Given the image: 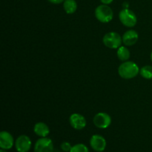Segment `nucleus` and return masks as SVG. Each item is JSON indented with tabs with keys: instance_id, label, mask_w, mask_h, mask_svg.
Masks as SVG:
<instances>
[{
	"instance_id": "f257e3e1",
	"label": "nucleus",
	"mask_w": 152,
	"mask_h": 152,
	"mask_svg": "<svg viewBox=\"0 0 152 152\" xmlns=\"http://www.w3.org/2000/svg\"><path fill=\"white\" fill-rule=\"evenodd\" d=\"M139 72L140 68L138 65L132 61L123 62L118 68V73L120 76L122 78L126 80L134 78Z\"/></svg>"
},
{
	"instance_id": "f03ea898",
	"label": "nucleus",
	"mask_w": 152,
	"mask_h": 152,
	"mask_svg": "<svg viewBox=\"0 0 152 152\" xmlns=\"http://www.w3.org/2000/svg\"><path fill=\"white\" fill-rule=\"evenodd\" d=\"M95 16L99 22L107 23L112 20L114 13L112 9L108 6V4H101L95 10Z\"/></svg>"
},
{
	"instance_id": "7ed1b4c3",
	"label": "nucleus",
	"mask_w": 152,
	"mask_h": 152,
	"mask_svg": "<svg viewBox=\"0 0 152 152\" xmlns=\"http://www.w3.org/2000/svg\"><path fill=\"white\" fill-rule=\"evenodd\" d=\"M119 18H120V20L122 24L129 28H132V27L135 26L137 22V19L135 13L132 10L128 8L123 9L120 12Z\"/></svg>"
},
{
	"instance_id": "20e7f679",
	"label": "nucleus",
	"mask_w": 152,
	"mask_h": 152,
	"mask_svg": "<svg viewBox=\"0 0 152 152\" xmlns=\"http://www.w3.org/2000/svg\"><path fill=\"white\" fill-rule=\"evenodd\" d=\"M102 41L106 47L111 49L119 48L123 43L122 37L116 32H109L106 34L104 36Z\"/></svg>"
},
{
	"instance_id": "39448f33",
	"label": "nucleus",
	"mask_w": 152,
	"mask_h": 152,
	"mask_svg": "<svg viewBox=\"0 0 152 152\" xmlns=\"http://www.w3.org/2000/svg\"><path fill=\"white\" fill-rule=\"evenodd\" d=\"M34 152H53V144L50 138L41 137L36 142Z\"/></svg>"
},
{
	"instance_id": "423d86ee",
	"label": "nucleus",
	"mask_w": 152,
	"mask_h": 152,
	"mask_svg": "<svg viewBox=\"0 0 152 152\" xmlns=\"http://www.w3.org/2000/svg\"><path fill=\"white\" fill-rule=\"evenodd\" d=\"M93 121L96 127L104 129L109 127L111 123V118L106 113L100 112L94 116Z\"/></svg>"
},
{
	"instance_id": "0eeeda50",
	"label": "nucleus",
	"mask_w": 152,
	"mask_h": 152,
	"mask_svg": "<svg viewBox=\"0 0 152 152\" xmlns=\"http://www.w3.org/2000/svg\"><path fill=\"white\" fill-rule=\"evenodd\" d=\"M31 140L27 135H20L15 141V148L18 152H28L31 148Z\"/></svg>"
},
{
	"instance_id": "6e6552de",
	"label": "nucleus",
	"mask_w": 152,
	"mask_h": 152,
	"mask_svg": "<svg viewBox=\"0 0 152 152\" xmlns=\"http://www.w3.org/2000/svg\"><path fill=\"white\" fill-rule=\"evenodd\" d=\"M90 145L92 149L97 152L103 151L106 147V140L102 136L94 134L90 140Z\"/></svg>"
},
{
	"instance_id": "1a4fd4ad",
	"label": "nucleus",
	"mask_w": 152,
	"mask_h": 152,
	"mask_svg": "<svg viewBox=\"0 0 152 152\" xmlns=\"http://www.w3.org/2000/svg\"><path fill=\"white\" fill-rule=\"evenodd\" d=\"M71 127L76 130H82L86 126V120L83 115L80 114H71L69 118Z\"/></svg>"
},
{
	"instance_id": "9d476101",
	"label": "nucleus",
	"mask_w": 152,
	"mask_h": 152,
	"mask_svg": "<svg viewBox=\"0 0 152 152\" xmlns=\"http://www.w3.org/2000/svg\"><path fill=\"white\" fill-rule=\"evenodd\" d=\"M14 143L13 137L9 132L3 131L0 133V147L4 150H8L13 147Z\"/></svg>"
},
{
	"instance_id": "9b49d317",
	"label": "nucleus",
	"mask_w": 152,
	"mask_h": 152,
	"mask_svg": "<svg viewBox=\"0 0 152 152\" xmlns=\"http://www.w3.org/2000/svg\"><path fill=\"white\" fill-rule=\"evenodd\" d=\"M138 34L137 31L134 30H129L123 34L122 39H123V43L126 46H132L135 45L137 42Z\"/></svg>"
},
{
	"instance_id": "f8f14e48",
	"label": "nucleus",
	"mask_w": 152,
	"mask_h": 152,
	"mask_svg": "<svg viewBox=\"0 0 152 152\" xmlns=\"http://www.w3.org/2000/svg\"><path fill=\"white\" fill-rule=\"evenodd\" d=\"M34 132L40 137H46L50 133V129L45 123L39 122L34 126Z\"/></svg>"
},
{
	"instance_id": "ddd939ff",
	"label": "nucleus",
	"mask_w": 152,
	"mask_h": 152,
	"mask_svg": "<svg viewBox=\"0 0 152 152\" xmlns=\"http://www.w3.org/2000/svg\"><path fill=\"white\" fill-rule=\"evenodd\" d=\"M63 7L67 13L72 14L77 10V3L75 0H65L63 2Z\"/></svg>"
},
{
	"instance_id": "4468645a",
	"label": "nucleus",
	"mask_w": 152,
	"mask_h": 152,
	"mask_svg": "<svg viewBox=\"0 0 152 152\" xmlns=\"http://www.w3.org/2000/svg\"><path fill=\"white\" fill-rule=\"evenodd\" d=\"M117 55L120 60L126 61L130 58V51L126 47L120 46L119 48H117Z\"/></svg>"
},
{
	"instance_id": "2eb2a0df",
	"label": "nucleus",
	"mask_w": 152,
	"mask_h": 152,
	"mask_svg": "<svg viewBox=\"0 0 152 152\" xmlns=\"http://www.w3.org/2000/svg\"><path fill=\"white\" fill-rule=\"evenodd\" d=\"M140 74L143 78L147 80L152 79V66L151 65H145L140 69Z\"/></svg>"
},
{
	"instance_id": "dca6fc26",
	"label": "nucleus",
	"mask_w": 152,
	"mask_h": 152,
	"mask_svg": "<svg viewBox=\"0 0 152 152\" xmlns=\"http://www.w3.org/2000/svg\"><path fill=\"white\" fill-rule=\"evenodd\" d=\"M70 152H89V151L86 145L83 143H79L72 146Z\"/></svg>"
},
{
	"instance_id": "f3484780",
	"label": "nucleus",
	"mask_w": 152,
	"mask_h": 152,
	"mask_svg": "<svg viewBox=\"0 0 152 152\" xmlns=\"http://www.w3.org/2000/svg\"><path fill=\"white\" fill-rule=\"evenodd\" d=\"M71 148H72V146L70 144V142H63L61 144V148H62V151L65 152H70Z\"/></svg>"
},
{
	"instance_id": "a211bd4d",
	"label": "nucleus",
	"mask_w": 152,
	"mask_h": 152,
	"mask_svg": "<svg viewBox=\"0 0 152 152\" xmlns=\"http://www.w3.org/2000/svg\"><path fill=\"white\" fill-rule=\"evenodd\" d=\"M50 3H53V4H60V3L64 2L65 0H48Z\"/></svg>"
},
{
	"instance_id": "6ab92c4d",
	"label": "nucleus",
	"mask_w": 152,
	"mask_h": 152,
	"mask_svg": "<svg viewBox=\"0 0 152 152\" xmlns=\"http://www.w3.org/2000/svg\"><path fill=\"white\" fill-rule=\"evenodd\" d=\"M113 1H114V0H100V1L103 4H111Z\"/></svg>"
},
{
	"instance_id": "aec40b11",
	"label": "nucleus",
	"mask_w": 152,
	"mask_h": 152,
	"mask_svg": "<svg viewBox=\"0 0 152 152\" xmlns=\"http://www.w3.org/2000/svg\"><path fill=\"white\" fill-rule=\"evenodd\" d=\"M0 152H7V151H6V150L2 149V148H1V149L0 150Z\"/></svg>"
},
{
	"instance_id": "412c9836",
	"label": "nucleus",
	"mask_w": 152,
	"mask_h": 152,
	"mask_svg": "<svg viewBox=\"0 0 152 152\" xmlns=\"http://www.w3.org/2000/svg\"><path fill=\"white\" fill-rule=\"evenodd\" d=\"M151 62H152V52H151Z\"/></svg>"
},
{
	"instance_id": "4be33fe9",
	"label": "nucleus",
	"mask_w": 152,
	"mask_h": 152,
	"mask_svg": "<svg viewBox=\"0 0 152 152\" xmlns=\"http://www.w3.org/2000/svg\"><path fill=\"white\" fill-rule=\"evenodd\" d=\"M101 152H102V151H101Z\"/></svg>"
}]
</instances>
